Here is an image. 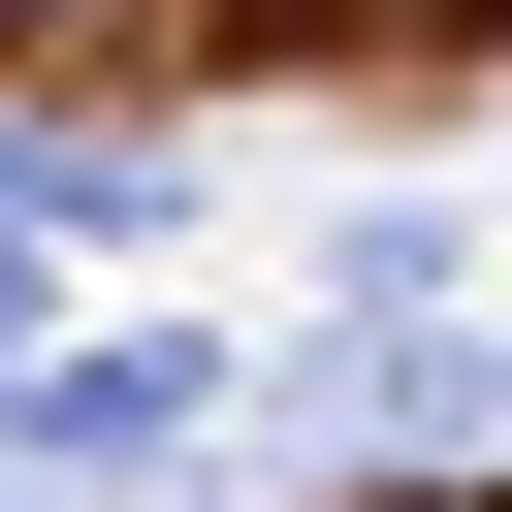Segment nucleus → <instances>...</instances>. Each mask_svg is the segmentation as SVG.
Masks as SVG:
<instances>
[{
  "mask_svg": "<svg viewBox=\"0 0 512 512\" xmlns=\"http://www.w3.org/2000/svg\"><path fill=\"white\" fill-rule=\"evenodd\" d=\"M256 416V352L224 320H32V384H0V512H96V480H192Z\"/></svg>",
  "mask_w": 512,
  "mask_h": 512,
  "instance_id": "obj_1",
  "label": "nucleus"
},
{
  "mask_svg": "<svg viewBox=\"0 0 512 512\" xmlns=\"http://www.w3.org/2000/svg\"><path fill=\"white\" fill-rule=\"evenodd\" d=\"M0 384H32V256H0Z\"/></svg>",
  "mask_w": 512,
  "mask_h": 512,
  "instance_id": "obj_2",
  "label": "nucleus"
}]
</instances>
